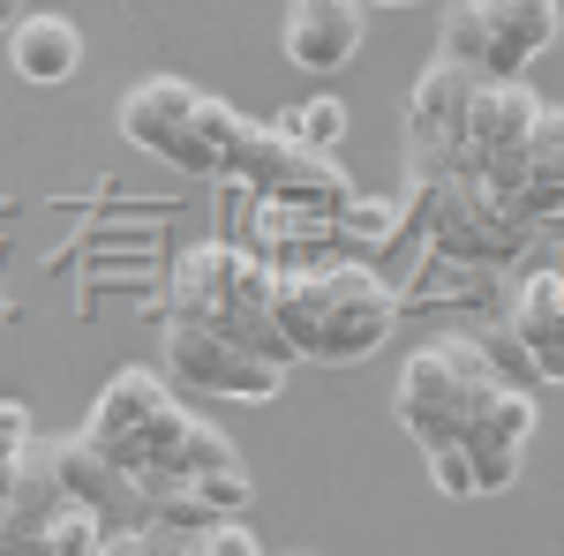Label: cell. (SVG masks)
Instances as JSON below:
<instances>
[{"instance_id": "24", "label": "cell", "mask_w": 564, "mask_h": 556, "mask_svg": "<svg viewBox=\"0 0 564 556\" xmlns=\"http://www.w3.org/2000/svg\"><path fill=\"white\" fill-rule=\"evenodd\" d=\"M377 8H422V0H377Z\"/></svg>"}, {"instance_id": "8", "label": "cell", "mask_w": 564, "mask_h": 556, "mask_svg": "<svg viewBox=\"0 0 564 556\" xmlns=\"http://www.w3.org/2000/svg\"><path fill=\"white\" fill-rule=\"evenodd\" d=\"M166 369H174V384L204 391V399H241V406H271L286 391V369H271V361L226 346L204 324H181V316H166Z\"/></svg>"}, {"instance_id": "4", "label": "cell", "mask_w": 564, "mask_h": 556, "mask_svg": "<svg viewBox=\"0 0 564 556\" xmlns=\"http://www.w3.org/2000/svg\"><path fill=\"white\" fill-rule=\"evenodd\" d=\"M121 135H129L135 151H151V159H166L174 173H226L234 159V135H241V113L212 98V90H196L188 76H143V84L121 90Z\"/></svg>"}, {"instance_id": "3", "label": "cell", "mask_w": 564, "mask_h": 556, "mask_svg": "<svg viewBox=\"0 0 564 556\" xmlns=\"http://www.w3.org/2000/svg\"><path fill=\"white\" fill-rule=\"evenodd\" d=\"M505 384L512 377L497 369V353L481 339H436L422 353H406V369H399V422L422 444V459L430 451H459L467 428L489 414V399Z\"/></svg>"}, {"instance_id": "19", "label": "cell", "mask_w": 564, "mask_h": 556, "mask_svg": "<svg viewBox=\"0 0 564 556\" xmlns=\"http://www.w3.org/2000/svg\"><path fill=\"white\" fill-rule=\"evenodd\" d=\"M339 226H347L354 241H391V233L406 226V211H399L391 196H347V204H339Z\"/></svg>"}, {"instance_id": "5", "label": "cell", "mask_w": 564, "mask_h": 556, "mask_svg": "<svg viewBox=\"0 0 564 556\" xmlns=\"http://www.w3.org/2000/svg\"><path fill=\"white\" fill-rule=\"evenodd\" d=\"M399 211H406L414 233H422V249L467 263V271L520 257V241L534 233L527 218H512L505 204H497V188H489L475 166H444V173L406 181V204H399Z\"/></svg>"}, {"instance_id": "22", "label": "cell", "mask_w": 564, "mask_h": 556, "mask_svg": "<svg viewBox=\"0 0 564 556\" xmlns=\"http://www.w3.org/2000/svg\"><path fill=\"white\" fill-rule=\"evenodd\" d=\"M0 556H39V549H31V534H15V526L0 519Z\"/></svg>"}, {"instance_id": "9", "label": "cell", "mask_w": 564, "mask_h": 556, "mask_svg": "<svg viewBox=\"0 0 564 556\" xmlns=\"http://www.w3.org/2000/svg\"><path fill=\"white\" fill-rule=\"evenodd\" d=\"M467 98H475V76H467L459 61H444V53H436L430 68L414 76V98H406V181L459 166Z\"/></svg>"}, {"instance_id": "13", "label": "cell", "mask_w": 564, "mask_h": 556, "mask_svg": "<svg viewBox=\"0 0 564 556\" xmlns=\"http://www.w3.org/2000/svg\"><path fill=\"white\" fill-rule=\"evenodd\" d=\"M564 204V106H542V121L527 129L520 159H512V188H505V211L512 218H534Z\"/></svg>"}, {"instance_id": "14", "label": "cell", "mask_w": 564, "mask_h": 556, "mask_svg": "<svg viewBox=\"0 0 564 556\" xmlns=\"http://www.w3.org/2000/svg\"><path fill=\"white\" fill-rule=\"evenodd\" d=\"M15 39H8V61H15V76L23 84H68L76 68H84V31H76V15H53V8H39V15H15L8 23Z\"/></svg>"}, {"instance_id": "12", "label": "cell", "mask_w": 564, "mask_h": 556, "mask_svg": "<svg viewBox=\"0 0 564 556\" xmlns=\"http://www.w3.org/2000/svg\"><path fill=\"white\" fill-rule=\"evenodd\" d=\"M527 436H534V399H527L520 384H505L497 399H489V414L467 428V444H459V451H467V467H475V497L512 489V481H520Z\"/></svg>"}, {"instance_id": "16", "label": "cell", "mask_w": 564, "mask_h": 556, "mask_svg": "<svg viewBox=\"0 0 564 556\" xmlns=\"http://www.w3.org/2000/svg\"><path fill=\"white\" fill-rule=\"evenodd\" d=\"M106 534H113V519L98 512V504H61V512L39 526V556H106Z\"/></svg>"}, {"instance_id": "6", "label": "cell", "mask_w": 564, "mask_h": 556, "mask_svg": "<svg viewBox=\"0 0 564 556\" xmlns=\"http://www.w3.org/2000/svg\"><path fill=\"white\" fill-rule=\"evenodd\" d=\"M564 0H459L444 23V61H459L475 84H512L557 45Z\"/></svg>"}, {"instance_id": "2", "label": "cell", "mask_w": 564, "mask_h": 556, "mask_svg": "<svg viewBox=\"0 0 564 556\" xmlns=\"http://www.w3.org/2000/svg\"><path fill=\"white\" fill-rule=\"evenodd\" d=\"M271 294H279V271L263 257L234 249V241H204V249H188V257L174 263L166 316L204 324V331H218L226 346L271 361V369H294V346H286L279 316H271Z\"/></svg>"}, {"instance_id": "21", "label": "cell", "mask_w": 564, "mask_h": 556, "mask_svg": "<svg viewBox=\"0 0 564 556\" xmlns=\"http://www.w3.org/2000/svg\"><path fill=\"white\" fill-rule=\"evenodd\" d=\"M430 481L444 497H475V467H467V451H430Z\"/></svg>"}, {"instance_id": "10", "label": "cell", "mask_w": 564, "mask_h": 556, "mask_svg": "<svg viewBox=\"0 0 564 556\" xmlns=\"http://www.w3.org/2000/svg\"><path fill=\"white\" fill-rule=\"evenodd\" d=\"M542 90L527 84V76H512V84H475V98H467V135H459V166H505L512 151L527 143V129L542 121Z\"/></svg>"}, {"instance_id": "7", "label": "cell", "mask_w": 564, "mask_h": 556, "mask_svg": "<svg viewBox=\"0 0 564 556\" xmlns=\"http://www.w3.org/2000/svg\"><path fill=\"white\" fill-rule=\"evenodd\" d=\"M226 173H234V181H241V188H249L257 204H271V211H316V218H339V204L354 196L332 151H302L294 135H279L271 121H241Z\"/></svg>"}, {"instance_id": "1", "label": "cell", "mask_w": 564, "mask_h": 556, "mask_svg": "<svg viewBox=\"0 0 564 556\" xmlns=\"http://www.w3.org/2000/svg\"><path fill=\"white\" fill-rule=\"evenodd\" d=\"M271 316L294 346V361L354 369L391 339L399 301H391V279H377L369 263H324V271H279Z\"/></svg>"}, {"instance_id": "18", "label": "cell", "mask_w": 564, "mask_h": 556, "mask_svg": "<svg viewBox=\"0 0 564 556\" xmlns=\"http://www.w3.org/2000/svg\"><path fill=\"white\" fill-rule=\"evenodd\" d=\"M188 497H196V512H204V519H241L249 504H257V481H249L241 467H218V473H196Z\"/></svg>"}, {"instance_id": "17", "label": "cell", "mask_w": 564, "mask_h": 556, "mask_svg": "<svg viewBox=\"0 0 564 556\" xmlns=\"http://www.w3.org/2000/svg\"><path fill=\"white\" fill-rule=\"evenodd\" d=\"M279 135H294L302 151H339V135H347V106L339 98H302L286 121H271Z\"/></svg>"}, {"instance_id": "23", "label": "cell", "mask_w": 564, "mask_h": 556, "mask_svg": "<svg viewBox=\"0 0 564 556\" xmlns=\"http://www.w3.org/2000/svg\"><path fill=\"white\" fill-rule=\"evenodd\" d=\"M15 15H23V0H0V31H8V23H15Z\"/></svg>"}, {"instance_id": "20", "label": "cell", "mask_w": 564, "mask_h": 556, "mask_svg": "<svg viewBox=\"0 0 564 556\" xmlns=\"http://www.w3.org/2000/svg\"><path fill=\"white\" fill-rule=\"evenodd\" d=\"M39 428H31V406L23 399H0V497H8V481H15V459H23V444H31Z\"/></svg>"}, {"instance_id": "15", "label": "cell", "mask_w": 564, "mask_h": 556, "mask_svg": "<svg viewBox=\"0 0 564 556\" xmlns=\"http://www.w3.org/2000/svg\"><path fill=\"white\" fill-rule=\"evenodd\" d=\"M512 339L534 361V377L564 384V279L557 271H534L520 286V301H512Z\"/></svg>"}, {"instance_id": "11", "label": "cell", "mask_w": 564, "mask_h": 556, "mask_svg": "<svg viewBox=\"0 0 564 556\" xmlns=\"http://www.w3.org/2000/svg\"><path fill=\"white\" fill-rule=\"evenodd\" d=\"M286 61L302 76H339L369 39V0H286Z\"/></svg>"}]
</instances>
